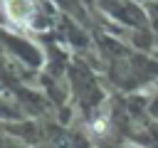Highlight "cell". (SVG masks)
Segmentation results:
<instances>
[{"label": "cell", "instance_id": "obj_1", "mask_svg": "<svg viewBox=\"0 0 158 148\" xmlns=\"http://www.w3.org/2000/svg\"><path fill=\"white\" fill-rule=\"evenodd\" d=\"M2 10L15 25H30L35 17V0H2Z\"/></svg>", "mask_w": 158, "mask_h": 148}, {"label": "cell", "instance_id": "obj_2", "mask_svg": "<svg viewBox=\"0 0 158 148\" xmlns=\"http://www.w3.org/2000/svg\"><path fill=\"white\" fill-rule=\"evenodd\" d=\"M91 128H94V133H104L106 131V118H96Z\"/></svg>", "mask_w": 158, "mask_h": 148}]
</instances>
